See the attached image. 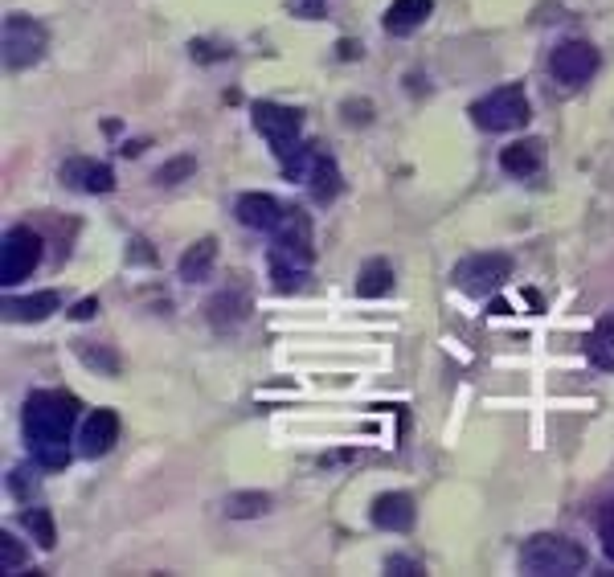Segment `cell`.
I'll use <instances>...</instances> for the list:
<instances>
[{
    "label": "cell",
    "mask_w": 614,
    "mask_h": 577,
    "mask_svg": "<svg viewBox=\"0 0 614 577\" xmlns=\"http://www.w3.org/2000/svg\"><path fill=\"white\" fill-rule=\"evenodd\" d=\"M541 164H545V140H520L500 152V168L508 176H533L541 172Z\"/></svg>",
    "instance_id": "obj_15"
},
{
    "label": "cell",
    "mask_w": 614,
    "mask_h": 577,
    "mask_svg": "<svg viewBox=\"0 0 614 577\" xmlns=\"http://www.w3.org/2000/svg\"><path fill=\"white\" fill-rule=\"evenodd\" d=\"M475 123L484 131H512V127H524L529 123V95L520 86H500L488 99H479L471 107Z\"/></svg>",
    "instance_id": "obj_5"
},
{
    "label": "cell",
    "mask_w": 614,
    "mask_h": 577,
    "mask_svg": "<svg viewBox=\"0 0 614 577\" xmlns=\"http://www.w3.org/2000/svg\"><path fill=\"white\" fill-rule=\"evenodd\" d=\"M520 569L537 573V577H569V573L586 569V549L569 537H557V532H541V537L524 541Z\"/></svg>",
    "instance_id": "obj_2"
},
{
    "label": "cell",
    "mask_w": 614,
    "mask_h": 577,
    "mask_svg": "<svg viewBox=\"0 0 614 577\" xmlns=\"http://www.w3.org/2000/svg\"><path fill=\"white\" fill-rule=\"evenodd\" d=\"M62 181L82 189V193H111L115 189V172L107 164H95V160H70L62 168Z\"/></svg>",
    "instance_id": "obj_13"
},
{
    "label": "cell",
    "mask_w": 614,
    "mask_h": 577,
    "mask_svg": "<svg viewBox=\"0 0 614 577\" xmlns=\"http://www.w3.org/2000/svg\"><path fill=\"white\" fill-rule=\"evenodd\" d=\"M353 54H361V46H353V41H344V46H340V58H353Z\"/></svg>",
    "instance_id": "obj_30"
},
{
    "label": "cell",
    "mask_w": 614,
    "mask_h": 577,
    "mask_svg": "<svg viewBox=\"0 0 614 577\" xmlns=\"http://www.w3.org/2000/svg\"><path fill=\"white\" fill-rule=\"evenodd\" d=\"M25 565V549H21V541L13 537V532H0V573H17Z\"/></svg>",
    "instance_id": "obj_22"
},
{
    "label": "cell",
    "mask_w": 614,
    "mask_h": 577,
    "mask_svg": "<svg viewBox=\"0 0 614 577\" xmlns=\"http://www.w3.org/2000/svg\"><path fill=\"white\" fill-rule=\"evenodd\" d=\"M78 357L91 365V369H103L107 377H115L119 373V357L115 352H107V348H91V344H78Z\"/></svg>",
    "instance_id": "obj_23"
},
{
    "label": "cell",
    "mask_w": 614,
    "mask_h": 577,
    "mask_svg": "<svg viewBox=\"0 0 614 577\" xmlns=\"http://www.w3.org/2000/svg\"><path fill=\"white\" fill-rule=\"evenodd\" d=\"M193 172V156H177V160H168L160 172H156V181L160 185H177L181 176H189Z\"/></svg>",
    "instance_id": "obj_25"
},
{
    "label": "cell",
    "mask_w": 614,
    "mask_h": 577,
    "mask_svg": "<svg viewBox=\"0 0 614 577\" xmlns=\"http://www.w3.org/2000/svg\"><path fill=\"white\" fill-rule=\"evenodd\" d=\"M21 524L33 532V541L41 545V549H54V541H58V532H54V516L46 512V508H29L25 516H21Z\"/></svg>",
    "instance_id": "obj_21"
},
{
    "label": "cell",
    "mask_w": 614,
    "mask_h": 577,
    "mask_svg": "<svg viewBox=\"0 0 614 577\" xmlns=\"http://www.w3.org/2000/svg\"><path fill=\"white\" fill-rule=\"evenodd\" d=\"M267 508H271L267 492H234V496H226V516H234V520H254Z\"/></svg>",
    "instance_id": "obj_20"
},
{
    "label": "cell",
    "mask_w": 614,
    "mask_h": 577,
    "mask_svg": "<svg viewBox=\"0 0 614 577\" xmlns=\"http://www.w3.org/2000/svg\"><path fill=\"white\" fill-rule=\"evenodd\" d=\"M385 569H389V573H398V577H414V573H422V565H418L414 557H389Z\"/></svg>",
    "instance_id": "obj_26"
},
{
    "label": "cell",
    "mask_w": 614,
    "mask_h": 577,
    "mask_svg": "<svg viewBox=\"0 0 614 577\" xmlns=\"http://www.w3.org/2000/svg\"><path fill=\"white\" fill-rule=\"evenodd\" d=\"M393 291V266L385 258H369L357 275V295L361 299H381Z\"/></svg>",
    "instance_id": "obj_18"
},
{
    "label": "cell",
    "mask_w": 614,
    "mask_h": 577,
    "mask_svg": "<svg viewBox=\"0 0 614 577\" xmlns=\"http://www.w3.org/2000/svg\"><path fill=\"white\" fill-rule=\"evenodd\" d=\"M13 487H17V496H21V500H29V492H37V479H29V471L17 467V471H13Z\"/></svg>",
    "instance_id": "obj_27"
},
{
    "label": "cell",
    "mask_w": 614,
    "mask_h": 577,
    "mask_svg": "<svg viewBox=\"0 0 614 577\" xmlns=\"http://www.w3.org/2000/svg\"><path fill=\"white\" fill-rule=\"evenodd\" d=\"M78 418V397L62 389H37L25 397V434L33 442V459L46 471H62L70 463V430Z\"/></svg>",
    "instance_id": "obj_1"
},
{
    "label": "cell",
    "mask_w": 614,
    "mask_h": 577,
    "mask_svg": "<svg viewBox=\"0 0 614 577\" xmlns=\"http://www.w3.org/2000/svg\"><path fill=\"white\" fill-rule=\"evenodd\" d=\"M82 455H91V459H99V455H107L115 442H119V414L115 410H95L91 418L82 422Z\"/></svg>",
    "instance_id": "obj_9"
},
{
    "label": "cell",
    "mask_w": 614,
    "mask_h": 577,
    "mask_svg": "<svg viewBox=\"0 0 614 577\" xmlns=\"http://www.w3.org/2000/svg\"><path fill=\"white\" fill-rule=\"evenodd\" d=\"M434 13V0H393L389 13H385V29L393 37H410L414 29H422Z\"/></svg>",
    "instance_id": "obj_14"
},
{
    "label": "cell",
    "mask_w": 614,
    "mask_h": 577,
    "mask_svg": "<svg viewBox=\"0 0 614 577\" xmlns=\"http://www.w3.org/2000/svg\"><path fill=\"white\" fill-rule=\"evenodd\" d=\"M205 316H209V324L217 328V332H234L246 316H250V295L246 291H217L209 303H205Z\"/></svg>",
    "instance_id": "obj_10"
},
{
    "label": "cell",
    "mask_w": 614,
    "mask_h": 577,
    "mask_svg": "<svg viewBox=\"0 0 614 577\" xmlns=\"http://www.w3.org/2000/svg\"><path fill=\"white\" fill-rule=\"evenodd\" d=\"M549 70H553L557 82L578 86L598 70V50L590 46V41H561V46L553 50V58H549Z\"/></svg>",
    "instance_id": "obj_8"
},
{
    "label": "cell",
    "mask_w": 614,
    "mask_h": 577,
    "mask_svg": "<svg viewBox=\"0 0 614 577\" xmlns=\"http://www.w3.org/2000/svg\"><path fill=\"white\" fill-rule=\"evenodd\" d=\"M95 312H99V299H82V303L74 307V312H70V316H74V320H91Z\"/></svg>",
    "instance_id": "obj_29"
},
{
    "label": "cell",
    "mask_w": 614,
    "mask_h": 577,
    "mask_svg": "<svg viewBox=\"0 0 614 577\" xmlns=\"http://www.w3.org/2000/svg\"><path fill=\"white\" fill-rule=\"evenodd\" d=\"M275 234V246H271V258H283L299 271H307L316 258V246H312V217L303 209H283L279 226L271 230Z\"/></svg>",
    "instance_id": "obj_4"
},
{
    "label": "cell",
    "mask_w": 614,
    "mask_h": 577,
    "mask_svg": "<svg viewBox=\"0 0 614 577\" xmlns=\"http://www.w3.org/2000/svg\"><path fill=\"white\" fill-rule=\"evenodd\" d=\"M594 528H598V541H602L606 557L614 561V500H606V504L598 508V516H594Z\"/></svg>",
    "instance_id": "obj_24"
},
{
    "label": "cell",
    "mask_w": 614,
    "mask_h": 577,
    "mask_svg": "<svg viewBox=\"0 0 614 577\" xmlns=\"http://www.w3.org/2000/svg\"><path fill=\"white\" fill-rule=\"evenodd\" d=\"M5 66L9 70H29L46 58V46H50V33L41 21L25 17V13H9L5 17Z\"/></svg>",
    "instance_id": "obj_3"
},
{
    "label": "cell",
    "mask_w": 614,
    "mask_h": 577,
    "mask_svg": "<svg viewBox=\"0 0 614 577\" xmlns=\"http://www.w3.org/2000/svg\"><path fill=\"white\" fill-rule=\"evenodd\" d=\"M41 262V234L29 226H13L0 246V283L17 287L21 279H29Z\"/></svg>",
    "instance_id": "obj_7"
},
{
    "label": "cell",
    "mask_w": 614,
    "mask_h": 577,
    "mask_svg": "<svg viewBox=\"0 0 614 577\" xmlns=\"http://www.w3.org/2000/svg\"><path fill=\"white\" fill-rule=\"evenodd\" d=\"M451 279L467 295H492L512 279V258L508 254H471L455 266Z\"/></svg>",
    "instance_id": "obj_6"
},
{
    "label": "cell",
    "mask_w": 614,
    "mask_h": 577,
    "mask_svg": "<svg viewBox=\"0 0 614 577\" xmlns=\"http://www.w3.org/2000/svg\"><path fill=\"white\" fill-rule=\"evenodd\" d=\"M234 213H238V221L246 230H275L279 217H283V205L271 193H242Z\"/></svg>",
    "instance_id": "obj_11"
},
{
    "label": "cell",
    "mask_w": 614,
    "mask_h": 577,
    "mask_svg": "<svg viewBox=\"0 0 614 577\" xmlns=\"http://www.w3.org/2000/svg\"><path fill=\"white\" fill-rule=\"evenodd\" d=\"M287 5L295 13H303V17H320L324 13V0H287Z\"/></svg>",
    "instance_id": "obj_28"
},
{
    "label": "cell",
    "mask_w": 614,
    "mask_h": 577,
    "mask_svg": "<svg viewBox=\"0 0 614 577\" xmlns=\"http://www.w3.org/2000/svg\"><path fill=\"white\" fill-rule=\"evenodd\" d=\"M213 258H217V242H213V238L193 242V246L181 254V279H185V283H201V279H209Z\"/></svg>",
    "instance_id": "obj_17"
},
{
    "label": "cell",
    "mask_w": 614,
    "mask_h": 577,
    "mask_svg": "<svg viewBox=\"0 0 614 577\" xmlns=\"http://www.w3.org/2000/svg\"><path fill=\"white\" fill-rule=\"evenodd\" d=\"M307 176H312V197H316V201L328 205V201L340 193V168H336L332 156H316L312 168H307Z\"/></svg>",
    "instance_id": "obj_19"
},
{
    "label": "cell",
    "mask_w": 614,
    "mask_h": 577,
    "mask_svg": "<svg viewBox=\"0 0 614 577\" xmlns=\"http://www.w3.org/2000/svg\"><path fill=\"white\" fill-rule=\"evenodd\" d=\"M373 524L385 532H410L414 528V500L406 492H385L373 500Z\"/></svg>",
    "instance_id": "obj_12"
},
{
    "label": "cell",
    "mask_w": 614,
    "mask_h": 577,
    "mask_svg": "<svg viewBox=\"0 0 614 577\" xmlns=\"http://www.w3.org/2000/svg\"><path fill=\"white\" fill-rule=\"evenodd\" d=\"M5 307H9V320L37 324V320L54 316L58 307H62V299H58V291H37V295H25V299H9Z\"/></svg>",
    "instance_id": "obj_16"
}]
</instances>
